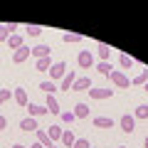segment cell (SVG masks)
Returning <instances> with one entry per match:
<instances>
[{"label":"cell","mask_w":148,"mask_h":148,"mask_svg":"<svg viewBox=\"0 0 148 148\" xmlns=\"http://www.w3.org/2000/svg\"><path fill=\"white\" fill-rule=\"evenodd\" d=\"M45 106H47V114H52V116H59V101L54 94H49L47 99H45Z\"/></svg>","instance_id":"obj_8"},{"label":"cell","mask_w":148,"mask_h":148,"mask_svg":"<svg viewBox=\"0 0 148 148\" xmlns=\"http://www.w3.org/2000/svg\"><path fill=\"white\" fill-rule=\"evenodd\" d=\"M30 148H45V146H40V143H32V146Z\"/></svg>","instance_id":"obj_34"},{"label":"cell","mask_w":148,"mask_h":148,"mask_svg":"<svg viewBox=\"0 0 148 148\" xmlns=\"http://www.w3.org/2000/svg\"><path fill=\"white\" fill-rule=\"evenodd\" d=\"M8 99H12V91L10 89H0V104H5Z\"/></svg>","instance_id":"obj_31"},{"label":"cell","mask_w":148,"mask_h":148,"mask_svg":"<svg viewBox=\"0 0 148 148\" xmlns=\"http://www.w3.org/2000/svg\"><path fill=\"white\" fill-rule=\"evenodd\" d=\"M77 64H79L82 69L94 67V54H91L89 49H82V52H79V57H77Z\"/></svg>","instance_id":"obj_3"},{"label":"cell","mask_w":148,"mask_h":148,"mask_svg":"<svg viewBox=\"0 0 148 148\" xmlns=\"http://www.w3.org/2000/svg\"><path fill=\"white\" fill-rule=\"evenodd\" d=\"M54 64V59H49V57H45V59H37L35 62V69L37 72H49V67Z\"/></svg>","instance_id":"obj_18"},{"label":"cell","mask_w":148,"mask_h":148,"mask_svg":"<svg viewBox=\"0 0 148 148\" xmlns=\"http://www.w3.org/2000/svg\"><path fill=\"white\" fill-rule=\"evenodd\" d=\"M109 79H111V84L116 86V89H128V86H131V79H128L123 72H119V69H114V72L109 74Z\"/></svg>","instance_id":"obj_1"},{"label":"cell","mask_w":148,"mask_h":148,"mask_svg":"<svg viewBox=\"0 0 148 148\" xmlns=\"http://www.w3.org/2000/svg\"><path fill=\"white\" fill-rule=\"evenodd\" d=\"M146 82H148V69H143L136 79H131V86H146Z\"/></svg>","instance_id":"obj_23"},{"label":"cell","mask_w":148,"mask_h":148,"mask_svg":"<svg viewBox=\"0 0 148 148\" xmlns=\"http://www.w3.org/2000/svg\"><path fill=\"white\" fill-rule=\"evenodd\" d=\"M17 32V25L15 22H8V25H0V42H8V37Z\"/></svg>","instance_id":"obj_11"},{"label":"cell","mask_w":148,"mask_h":148,"mask_svg":"<svg viewBox=\"0 0 148 148\" xmlns=\"http://www.w3.org/2000/svg\"><path fill=\"white\" fill-rule=\"evenodd\" d=\"M74 82H77V74H74V72H67V74H64V79L59 82V91H72Z\"/></svg>","instance_id":"obj_7"},{"label":"cell","mask_w":148,"mask_h":148,"mask_svg":"<svg viewBox=\"0 0 148 148\" xmlns=\"http://www.w3.org/2000/svg\"><path fill=\"white\" fill-rule=\"evenodd\" d=\"M12 99L17 101V106H27V104H30V99H27V91L22 89V86H17V89L12 91Z\"/></svg>","instance_id":"obj_13"},{"label":"cell","mask_w":148,"mask_h":148,"mask_svg":"<svg viewBox=\"0 0 148 148\" xmlns=\"http://www.w3.org/2000/svg\"><path fill=\"white\" fill-rule=\"evenodd\" d=\"M8 45H10L12 49H20L22 45H25V40H22V35H17V32H12V35L8 37Z\"/></svg>","instance_id":"obj_19"},{"label":"cell","mask_w":148,"mask_h":148,"mask_svg":"<svg viewBox=\"0 0 148 148\" xmlns=\"http://www.w3.org/2000/svg\"><path fill=\"white\" fill-rule=\"evenodd\" d=\"M119 126H121L123 133H131L133 128H136V119H133V114H123L121 121H119Z\"/></svg>","instance_id":"obj_5"},{"label":"cell","mask_w":148,"mask_h":148,"mask_svg":"<svg viewBox=\"0 0 148 148\" xmlns=\"http://www.w3.org/2000/svg\"><path fill=\"white\" fill-rule=\"evenodd\" d=\"M133 119H141V121H146V119H148V104L136 106V114H133Z\"/></svg>","instance_id":"obj_25"},{"label":"cell","mask_w":148,"mask_h":148,"mask_svg":"<svg viewBox=\"0 0 148 148\" xmlns=\"http://www.w3.org/2000/svg\"><path fill=\"white\" fill-rule=\"evenodd\" d=\"M47 136L52 143H59V138H62V128H59V123H54V126L47 128Z\"/></svg>","instance_id":"obj_17"},{"label":"cell","mask_w":148,"mask_h":148,"mask_svg":"<svg viewBox=\"0 0 148 148\" xmlns=\"http://www.w3.org/2000/svg\"><path fill=\"white\" fill-rule=\"evenodd\" d=\"M143 146H146V148H148V136H146V141H143Z\"/></svg>","instance_id":"obj_36"},{"label":"cell","mask_w":148,"mask_h":148,"mask_svg":"<svg viewBox=\"0 0 148 148\" xmlns=\"http://www.w3.org/2000/svg\"><path fill=\"white\" fill-rule=\"evenodd\" d=\"M91 86H94V84H91V79H89V77H79V79L74 82V86H72V89H74V91H89Z\"/></svg>","instance_id":"obj_12"},{"label":"cell","mask_w":148,"mask_h":148,"mask_svg":"<svg viewBox=\"0 0 148 148\" xmlns=\"http://www.w3.org/2000/svg\"><path fill=\"white\" fill-rule=\"evenodd\" d=\"M143 89H146V94H148V82H146V86H143Z\"/></svg>","instance_id":"obj_38"},{"label":"cell","mask_w":148,"mask_h":148,"mask_svg":"<svg viewBox=\"0 0 148 148\" xmlns=\"http://www.w3.org/2000/svg\"><path fill=\"white\" fill-rule=\"evenodd\" d=\"M72 114H74V119H86V116H89V106H86V104H77Z\"/></svg>","instance_id":"obj_20"},{"label":"cell","mask_w":148,"mask_h":148,"mask_svg":"<svg viewBox=\"0 0 148 148\" xmlns=\"http://www.w3.org/2000/svg\"><path fill=\"white\" fill-rule=\"evenodd\" d=\"M32 57H37V59L49 57V47L47 45H35V47H32Z\"/></svg>","instance_id":"obj_16"},{"label":"cell","mask_w":148,"mask_h":148,"mask_svg":"<svg viewBox=\"0 0 148 148\" xmlns=\"http://www.w3.org/2000/svg\"><path fill=\"white\" fill-rule=\"evenodd\" d=\"M64 74H67V64L59 59V62H54L52 67H49V82H54V84H57V82L64 79Z\"/></svg>","instance_id":"obj_2"},{"label":"cell","mask_w":148,"mask_h":148,"mask_svg":"<svg viewBox=\"0 0 148 148\" xmlns=\"http://www.w3.org/2000/svg\"><path fill=\"white\" fill-rule=\"evenodd\" d=\"M119 148H126V146H119Z\"/></svg>","instance_id":"obj_39"},{"label":"cell","mask_w":148,"mask_h":148,"mask_svg":"<svg viewBox=\"0 0 148 148\" xmlns=\"http://www.w3.org/2000/svg\"><path fill=\"white\" fill-rule=\"evenodd\" d=\"M12 148H25V146H22V143H15V146H12Z\"/></svg>","instance_id":"obj_35"},{"label":"cell","mask_w":148,"mask_h":148,"mask_svg":"<svg viewBox=\"0 0 148 148\" xmlns=\"http://www.w3.org/2000/svg\"><path fill=\"white\" fill-rule=\"evenodd\" d=\"M62 40L64 42H79V40H84L82 35H77V32H64L62 35Z\"/></svg>","instance_id":"obj_28"},{"label":"cell","mask_w":148,"mask_h":148,"mask_svg":"<svg viewBox=\"0 0 148 148\" xmlns=\"http://www.w3.org/2000/svg\"><path fill=\"white\" fill-rule=\"evenodd\" d=\"M49 148H59V143H54V146H49Z\"/></svg>","instance_id":"obj_37"},{"label":"cell","mask_w":148,"mask_h":148,"mask_svg":"<svg viewBox=\"0 0 148 148\" xmlns=\"http://www.w3.org/2000/svg\"><path fill=\"white\" fill-rule=\"evenodd\" d=\"M20 128H22L25 133H35L37 128H40V123H37V119L27 116V119H22V121H20Z\"/></svg>","instance_id":"obj_9"},{"label":"cell","mask_w":148,"mask_h":148,"mask_svg":"<svg viewBox=\"0 0 148 148\" xmlns=\"http://www.w3.org/2000/svg\"><path fill=\"white\" fill-rule=\"evenodd\" d=\"M91 123H94V128H114V126H116V121L109 119V116H96Z\"/></svg>","instance_id":"obj_10"},{"label":"cell","mask_w":148,"mask_h":148,"mask_svg":"<svg viewBox=\"0 0 148 148\" xmlns=\"http://www.w3.org/2000/svg\"><path fill=\"white\" fill-rule=\"evenodd\" d=\"M40 89L49 96V94H54V91H57V84H54V82H49V79H45V82H40Z\"/></svg>","instance_id":"obj_22"},{"label":"cell","mask_w":148,"mask_h":148,"mask_svg":"<svg viewBox=\"0 0 148 148\" xmlns=\"http://www.w3.org/2000/svg\"><path fill=\"white\" fill-rule=\"evenodd\" d=\"M74 143H77V136H74L72 131H62V146H67V148H72Z\"/></svg>","instance_id":"obj_21"},{"label":"cell","mask_w":148,"mask_h":148,"mask_svg":"<svg viewBox=\"0 0 148 148\" xmlns=\"http://www.w3.org/2000/svg\"><path fill=\"white\" fill-rule=\"evenodd\" d=\"M91 99H111L114 96V89H104V86H91L89 89Z\"/></svg>","instance_id":"obj_4"},{"label":"cell","mask_w":148,"mask_h":148,"mask_svg":"<svg viewBox=\"0 0 148 148\" xmlns=\"http://www.w3.org/2000/svg\"><path fill=\"white\" fill-rule=\"evenodd\" d=\"M5 128H8V119L0 116V131H5Z\"/></svg>","instance_id":"obj_33"},{"label":"cell","mask_w":148,"mask_h":148,"mask_svg":"<svg viewBox=\"0 0 148 148\" xmlns=\"http://www.w3.org/2000/svg\"><path fill=\"white\" fill-rule=\"evenodd\" d=\"M35 138H37V143H40V146H45V148H49V146H54V143L49 141V136H47V131H42V128H37V131H35Z\"/></svg>","instance_id":"obj_15"},{"label":"cell","mask_w":148,"mask_h":148,"mask_svg":"<svg viewBox=\"0 0 148 148\" xmlns=\"http://www.w3.org/2000/svg\"><path fill=\"white\" fill-rule=\"evenodd\" d=\"M96 72H99V74H106V77H109V74L114 72V67H111V62H96Z\"/></svg>","instance_id":"obj_26"},{"label":"cell","mask_w":148,"mask_h":148,"mask_svg":"<svg viewBox=\"0 0 148 148\" xmlns=\"http://www.w3.org/2000/svg\"><path fill=\"white\" fill-rule=\"evenodd\" d=\"M59 119H62L64 123H72V121H77V119H74V114H72V111H62V114H59Z\"/></svg>","instance_id":"obj_30"},{"label":"cell","mask_w":148,"mask_h":148,"mask_svg":"<svg viewBox=\"0 0 148 148\" xmlns=\"http://www.w3.org/2000/svg\"><path fill=\"white\" fill-rule=\"evenodd\" d=\"M27 114H30L32 119L45 116V114H47V106H42V104H27Z\"/></svg>","instance_id":"obj_14"},{"label":"cell","mask_w":148,"mask_h":148,"mask_svg":"<svg viewBox=\"0 0 148 148\" xmlns=\"http://www.w3.org/2000/svg\"><path fill=\"white\" fill-rule=\"evenodd\" d=\"M72 148H91V146H89V141H86V138H77V143H74Z\"/></svg>","instance_id":"obj_32"},{"label":"cell","mask_w":148,"mask_h":148,"mask_svg":"<svg viewBox=\"0 0 148 148\" xmlns=\"http://www.w3.org/2000/svg\"><path fill=\"white\" fill-rule=\"evenodd\" d=\"M25 35H27V37H40V35H42V27H37V25H27V27H25Z\"/></svg>","instance_id":"obj_27"},{"label":"cell","mask_w":148,"mask_h":148,"mask_svg":"<svg viewBox=\"0 0 148 148\" xmlns=\"http://www.w3.org/2000/svg\"><path fill=\"white\" fill-rule=\"evenodd\" d=\"M119 64L126 69V67H131V64H133V59L128 57V54H123V52H121V54H119Z\"/></svg>","instance_id":"obj_29"},{"label":"cell","mask_w":148,"mask_h":148,"mask_svg":"<svg viewBox=\"0 0 148 148\" xmlns=\"http://www.w3.org/2000/svg\"><path fill=\"white\" fill-rule=\"evenodd\" d=\"M109 54H111V47L101 42L99 45V62H109Z\"/></svg>","instance_id":"obj_24"},{"label":"cell","mask_w":148,"mask_h":148,"mask_svg":"<svg viewBox=\"0 0 148 148\" xmlns=\"http://www.w3.org/2000/svg\"><path fill=\"white\" fill-rule=\"evenodd\" d=\"M30 54H32V47L22 45L20 49H15V52H12V62H15V64H22V62H25L27 57H30Z\"/></svg>","instance_id":"obj_6"}]
</instances>
